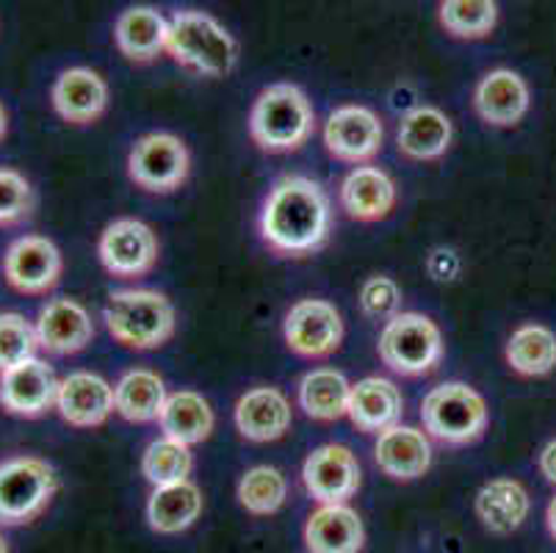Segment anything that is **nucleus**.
<instances>
[{"mask_svg": "<svg viewBox=\"0 0 556 553\" xmlns=\"http://www.w3.org/2000/svg\"><path fill=\"white\" fill-rule=\"evenodd\" d=\"M257 225L263 243L280 257L313 255L330 238V197L313 177L286 175L271 186Z\"/></svg>", "mask_w": 556, "mask_h": 553, "instance_id": "f257e3e1", "label": "nucleus"}, {"mask_svg": "<svg viewBox=\"0 0 556 553\" xmlns=\"http://www.w3.org/2000/svg\"><path fill=\"white\" fill-rule=\"evenodd\" d=\"M103 322L111 338L136 352H153L172 341L178 329V313L169 297L150 288H123L109 297Z\"/></svg>", "mask_w": 556, "mask_h": 553, "instance_id": "f03ea898", "label": "nucleus"}, {"mask_svg": "<svg viewBox=\"0 0 556 553\" xmlns=\"http://www.w3.org/2000/svg\"><path fill=\"white\" fill-rule=\"evenodd\" d=\"M166 53L191 73L205 75V78H225L239 61V42L208 12L184 9L169 20Z\"/></svg>", "mask_w": 556, "mask_h": 553, "instance_id": "7ed1b4c3", "label": "nucleus"}, {"mask_svg": "<svg viewBox=\"0 0 556 553\" xmlns=\"http://www.w3.org/2000/svg\"><path fill=\"white\" fill-rule=\"evenodd\" d=\"M316 130V111L296 84L261 89L250 111V136L263 152H296Z\"/></svg>", "mask_w": 556, "mask_h": 553, "instance_id": "20e7f679", "label": "nucleus"}, {"mask_svg": "<svg viewBox=\"0 0 556 553\" xmlns=\"http://www.w3.org/2000/svg\"><path fill=\"white\" fill-rule=\"evenodd\" d=\"M59 476L42 456L14 454L0 460V526L17 529L34 524L50 506Z\"/></svg>", "mask_w": 556, "mask_h": 553, "instance_id": "39448f33", "label": "nucleus"}, {"mask_svg": "<svg viewBox=\"0 0 556 553\" xmlns=\"http://www.w3.org/2000/svg\"><path fill=\"white\" fill-rule=\"evenodd\" d=\"M424 432L443 445H471L484 435L490 410L484 395L465 382L438 385L421 404Z\"/></svg>", "mask_w": 556, "mask_h": 553, "instance_id": "423d86ee", "label": "nucleus"}, {"mask_svg": "<svg viewBox=\"0 0 556 553\" xmlns=\"http://www.w3.org/2000/svg\"><path fill=\"white\" fill-rule=\"evenodd\" d=\"M379 360L399 377H424L443 360L441 327L424 313H399L379 332Z\"/></svg>", "mask_w": 556, "mask_h": 553, "instance_id": "0eeeda50", "label": "nucleus"}, {"mask_svg": "<svg viewBox=\"0 0 556 553\" xmlns=\"http://www.w3.org/2000/svg\"><path fill=\"white\" fill-rule=\"evenodd\" d=\"M191 172L189 147L175 134L141 136L128 155V175L139 189L150 194L178 191Z\"/></svg>", "mask_w": 556, "mask_h": 553, "instance_id": "6e6552de", "label": "nucleus"}, {"mask_svg": "<svg viewBox=\"0 0 556 553\" xmlns=\"http://www.w3.org/2000/svg\"><path fill=\"white\" fill-rule=\"evenodd\" d=\"M98 255L105 272L119 280H139L159 263L161 243L153 227L141 219H116L100 232Z\"/></svg>", "mask_w": 556, "mask_h": 553, "instance_id": "1a4fd4ad", "label": "nucleus"}, {"mask_svg": "<svg viewBox=\"0 0 556 553\" xmlns=\"http://www.w3.org/2000/svg\"><path fill=\"white\" fill-rule=\"evenodd\" d=\"M3 280L25 297H42L62 280V250L45 236H20L3 252L0 261Z\"/></svg>", "mask_w": 556, "mask_h": 553, "instance_id": "9d476101", "label": "nucleus"}, {"mask_svg": "<svg viewBox=\"0 0 556 553\" xmlns=\"http://www.w3.org/2000/svg\"><path fill=\"white\" fill-rule=\"evenodd\" d=\"M282 338L294 354L307 360L338 352L343 341V318L327 299H300L282 322Z\"/></svg>", "mask_w": 556, "mask_h": 553, "instance_id": "9b49d317", "label": "nucleus"}, {"mask_svg": "<svg viewBox=\"0 0 556 553\" xmlns=\"http://www.w3.org/2000/svg\"><path fill=\"white\" fill-rule=\"evenodd\" d=\"M363 470L355 451L341 443H325L307 454L302 485L318 504H346L361 490Z\"/></svg>", "mask_w": 556, "mask_h": 553, "instance_id": "f8f14e48", "label": "nucleus"}, {"mask_svg": "<svg viewBox=\"0 0 556 553\" xmlns=\"http://www.w3.org/2000/svg\"><path fill=\"white\" fill-rule=\"evenodd\" d=\"M386 141L382 120L366 105H341L325 122V147L332 159L363 166L377 159Z\"/></svg>", "mask_w": 556, "mask_h": 553, "instance_id": "ddd939ff", "label": "nucleus"}, {"mask_svg": "<svg viewBox=\"0 0 556 553\" xmlns=\"http://www.w3.org/2000/svg\"><path fill=\"white\" fill-rule=\"evenodd\" d=\"M59 382L62 379L55 377V372L45 360H25L0 374V407L14 418H42L45 413L55 410Z\"/></svg>", "mask_w": 556, "mask_h": 553, "instance_id": "4468645a", "label": "nucleus"}, {"mask_svg": "<svg viewBox=\"0 0 556 553\" xmlns=\"http://www.w3.org/2000/svg\"><path fill=\"white\" fill-rule=\"evenodd\" d=\"M39 349L55 357L84 352L94 341V322L84 304L73 297H55L39 311L37 322Z\"/></svg>", "mask_w": 556, "mask_h": 553, "instance_id": "2eb2a0df", "label": "nucleus"}, {"mask_svg": "<svg viewBox=\"0 0 556 553\" xmlns=\"http://www.w3.org/2000/svg\"><path fill=\"white\" fill-rule=\"evenodd\" d=\"M53 111L67 125H92L109 109V84L89 67H70L50 89Z\"/></svg>", "mask_w": 556, "mask_h": 553, "instance_id": "dca6fc26", "label": "nucleus"}, {"mask_svg": "<svg viewBox=\"0 0 556 553\" xmlns=\"http://www.w3.org/2000/svg\"><path fill=\"white\" fill-rule=\"evenodd\" d=\"M55 410L75 429H94L109 420L114 410V385L92 372H75L59 382Z\"/></svg>", "mask_w": 556, "mask_h": 553, "instance_id": "f3484780", "label": "nucleus"}, {"mask_svg": "<svg viewBox=\"0 0 556 553\" xmlns=\"http://www.w3.org/2000/svg\"><path fill=\"white\" fill-rule=\"evenodd\" d=\"M294 410L275 385L247 390L236 404V429L250 443H275L291 429Z\"/></svg>", "mask_w": 556, "mask_h": 553, "instance_id": "a211bd4d", "label": "nucleus"}, {"mask_svg": "<svg viewBox=\"0 0 556 553\" xmlns=\"http://www.w3.org/2000/svg\"><path fill=\"white\" fill-rule=\"evenodd\" d=\"M377 468L393 481H416L432 468V443L416 426H391L374 443Z\"/></svg>", "mask_w": 556, "mask_h": 553, "instance_id": "6ab92c4d", "label": "nucleus"}, {"mask_svg": "<svg viewBox=\"0 0 556 553\" xmlns=\"http://www.w3.org/2000/svg\"><path fill=\"white\" fill-rule=\"evenodd\" d=\"M529 86L513 70H493L473 89V109L493 128H513L529 111Z\"/></svg>", "mask_w": 556, "mask_h": 553, "instance_id": "aec40b11", "label": "nucleus"}, {"mask_svg": "<svg viewBox=\"0 0 556 553\" xmlns=\"http://www.w3.org/2000/svg\"><path fill=\"white\" fill-rule=\"evenodd\" d=\"M396 200V183L379 166H355L341 183L343 211L357 222L388 219Z\"/></svg>", "mask_w": 556, "mask_h": 553, "instance_id": "412c9836", "label": "nucleus"}, {"mask_svg": "<svg viewBox=\"0 0 556 553\" xmlns=\"http://www.w3.org/2000/svg\"><path fill=\"white\" fill-rule=\"evenodd\" d=\"M404 395L396 382L386 377H366L352 385L349 393V420L368 435H382L402 420Z\"/></svg>", "mask_w": 556, "mask_h": 553, "instance_id": "4be33fe9", "label": "nucleus"}, {"mask_svg": "<svg viewBox=\"0 0 556 553\" xmlns=\"http://www.w3.org/2000/svg\"><path fill=\"white\" fill-rule=\"evenodd\" d=\"M366 545L363 520L349 504H321L305 524L307 553H361Z\"/></svg>", "mask_w": 556, "mask_h": 553, "instance_id": "5701e85b", "label": "nucleus"}, {"mask_svg": "<svg viewBox=\"0 0 556 553\" xmlns=\"http://www.w3.org/2000/svg\"><path fill=\"white\" fill-rule=\"evenodd\" d=\"M452 120L434 105H416L399 122L396 144L409 161H438L452 147Z\"/></svg>", "mask_w": 556, "mask_h": 553, "instance_id": "b1692460", "label": "nucleus"}, {"mask_svg": "<svg viewBox=\"0 0 556 553\" xmlns=\"http://www.w3.org/2000/svg\"><path fill=\"white\" fill-rule=\"evenodd\" d=\"M473 510H477V517L490 535L507 537L523 526L529 510H532V501H529V493L518 479L498 476V479H490L488 485H482L477 501H473Z\"/></svg>", "mask_w": 556, "mask_h": 553, "instance_id": "393cba45", "label": "nucleus"}, {"mask_svg": "<svg viewBox=\"0 0 556 553\" xmlns=\"http://www.w3.org/2000/svg\"><path fill=\"white\" fill-rule=\"evenodd\" d=\"M169 20L153 7L125 9L114 25V39L119 53L136 64L155 61L166 50Z\"/></svg>", "mask_w": 556, "mask_h": 553, "instance_id": "a878e982", "label": "nucleus"}, {"mask_svg": "<svg viewBox=\"0 0 556 553\" xmlns=\"http://www.w3.org/2000/svg\"><path fill=\"white\" fill-rule=\"evenodd\" d=\"M159 424L164 438L178 440L191 449V445L211 438L216 418L205 395H200L197 390H175V393L166 395Z\"/></svg>", "mask_w": 556, "mask_h": 553, "instance_id": "bb28decb", "label": "nucleus"}, {"mask_svg": "<svg viewBox=\"0 0 556 553\" xmlns=\"http://www.w3.org/2000/svg\"><path fill=\"white\" fill-rule=\"evenodd\" d=\"M202 515V490L194 481L155 487L148 501V524L155 535H180Z\"/></svg>", "mask_w": 556, "mask_h": 553, "instance_id": "cd10ccee", "label": "nucleus"}, {"mask_svg": "<svg viewBox=\"0 0 556 553\" xmlns=\"http://www.w3.org/2000/svg\"><path fill=\"white\" fill-rule=\"evenodd\" d=\"M166 385L150 368H130L114 385V410L128 424H150L161 418L166 404Z\"/></svg>", "mask_w": 556, "mask_h": 553, "instance_id": "c85d7f7f", "label": "nucleus"}, {"mask_svg": "<svg viewBox=\"0 0 556 553\" xmlns=\"http://www.w3.org/2000/svg\"><path fill=\"white\" fill-rule=\"evenodd\" d=\"M352 382L336 368H316L307 372L300 382V407L313 420H338L349 410Z\"/></svg>", "mask_w": 556, "mask_h": 553, "instance_id": "c756f323", "label": "nucleus"}, {"mask_svg": "<svg viewBox=\"0 0 556 553\" xmlns=\"http://www.w3.org/2000/svg\"><path fill=\"white\" fill-rule=\"evenodd\" d=\"M504 357L520 377H545L556 368V335L543 324H523L509 335Z\"/></svg>", "mask_w": 556, "mask_h": 553, "instance_id": "7c9ffc66", "label": "nucleus"}, {"mask_svg": "<svg viewBox=\"0 0 556 553\" xmlns=\"http://www.w3.org/2000/svg\"><path fill=\"white\" fill-rule=\"evenodd\" d=\"M191 468H194V456L189 445L178 440L159 438L144 449L141 454V474L153 487H169L189 481Z\"/></svg>", "mask_w": 556, "mask_h": 553, "instance_id": "2f4dec72", "label": "nucleus"}, {"mask_svg": "<svg viewBox=\"0 0 556 553\" xmlns=\"http://www.w3.org/2000/svg\"><path fill=\"white\" fill-rule=\"evenodd\" d=\"M288 499V481L271 465H255L239 481V504L250 515L269 517L282 510Z\"/></svg>", "mask_w": 556, "mask_h": 553, "instance_id": "473e14b6", "label": "nucleus"}, {"mask_svg": "<svg viewBox=\"0 0 556 553\" xmlns=\"http://www.w3.org/2000/svg\"><path fill=\"white\" fill-rule=\"evenodd\" d=\"M438 17L452 37L482 39L498 23V7L493 0H446Z\"/></svg>", "mask_w": 556, "mask_h": 553, "instance_id": "72a5a7b5", "label": "nucleus"}, {"mask_svg": "<svg viewBox=\"0 0 556 553\" xmlns=\"http://www.w3.org/2000/svg\"><path fill=\"white\" fill-rule=\"evenodd\" d=\"M37 329L20 313H0V374L37 357Z\"/></svg>", "mask_w": 556, "mask_h": 553, "instance_id": "f704fd0d", "label": "nucleus"}, {"mask_svg": "<svg viewBox=\"0 0 556 553\" xmlns=\"http://www.w3.org/2000/svg\"><path fill=\"white\" fill-rule=\"evenodd\" d=\"M31 180L12 166H0V227H14L34 213Z\"/></svg>", "mask_w": 556, "mask_h": 553, "instance_id": "c9c22d12", "label": "nucleus"}, {"mask_svg": "<svg viewBox=\"0 0 556 553\" xmlns=\"http://www.w3.org/2000/svg\"><path fill=\"white\" fill-rule=\"evenodd\" d=\"M361 307L368 318H388L391 322L402 307V288L386 274L368 277L361 288Z\"/></svg>", "mask_w": 556, "mask_h": 553, "instance_id": "e433bc0d", "label": "nucleus"}, {"mask_svg": "<svg viewBox=\"0 0 556 553\" xmlns=\"http://www.w3.org/2000/svg\"><path fill=\"white\" fill-rule=\"evenodd\" d=\"M538 463H540V474H543L551 485H556V440L545 443V449L540 451Z\"/></svg>", "mask_w": 556, "mask_h": 553, "instance_id": "4c0bfd02", "label": "nucleus"}, {"mask_svg": "<svg viewBox=\"0 0 556 553\" xmlns=\"http://www.w3.org/2000/svg\"><path fill=\"white\" fill-rule=\"evenodd\" d=\"M545 520H548L551 537H554V540H556V499L548 504V515H545Z\"/></svg>", "mask_w": 556, "mask_h": 553, "instance_id": "58836bf2", "label": "nucleus"}, {"mask_svg": "<svg viewBox=\"0 0 556 553\" xmlns=\"http://www.w3.org/2000/svg\"><path fill=\"white\" fill-rule=\"evenodd\" d=\"M7 134H9V114L7 109H3V103H0V141L7 139Z\"/></svg>", "mask_w": 556, "mask_h": 553, "instance_id": "ea45409f", "label": "nucleus"}, {"mask_svg": "<svg viewBox=\"0 0 556 553\" xmlns=\"http://www.w3.org/2000/svg\"><path fill=\"white\" fill-rule=\"evenodd\" d=\"M0 553H9V540L3 537V531H0Z\"/></svg>", "mask_w": 556, "mask_h": 553, "instance_id": "a19ab883", "label": "nucleus"}]
</instances>
